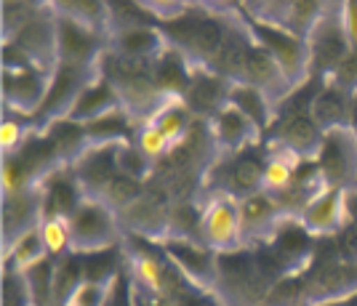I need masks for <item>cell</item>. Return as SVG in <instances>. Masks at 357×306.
<instances>
[{
	"label": "cell",
	"instance_id": "5b68a950",
	"mask_svg": "<svg viewBox=\"0 0 357 306\" xmlns=\"http://www.w3.org/2000/svg\"><path fill=\"white\" fill-rule=\"evenodd\" d=\"M320 178L336 190H357V133L352 128L326 131L314 155Z\"/></svg>",
	"mask_w": 357,
	"mask_h": 306
},
{
	"label": "cell",
	"instance_id": "f5cc1de1",
	"mask_svg": "<svg viewBox=\"0 0 357 306\" xmlns=\"http://www.w3.org/2000/svg\"><path fill=\"white\" fill-rule=\"evenodd\" d=\"M3 70H38L27 51H22L14 40H3ZM43 72V70H40Z\"/></svg>",
	"mask_w": 357,
	"mask_h": 306
},
{
	"label": "cell",
	"instance_id": "d6a6232c",
	"mask_svg": "<svg viewBox=\"0 0 357 306\" xmlns=\"http://www.w3.org/2000/svg\"><path fill=\"white\" fill-rule=\"evenodd\" d=\"M45 259V248H43V240H40V229L35 227L30 232L19 234L16 240L6 243V269H14V272H30L32 266L38 261Z\"/></svg>",
	"mask_w": 357,
	"mask_h": 306
},
{
	"label": "cell",
	"instance_id": "4fadbf2b",
	"mask_svg": "<svg viewBox=\"0 0 357 306\" xmlns=\"http://www.w3.org/2000/svg\"><path fill=\"white\" fill-rule=\"evenodd\" d=\"M253 45V32L245 24L243 14L238 11V6H232V22L229 29L224 35V43L219 45L216 56L208 61V70L216 72L219 77H224L229 86L243 83V75H245V61H248V51Z\"/></svg>",
	"mask_w": 357,
	"mask_h": 306
},
{
	"label": "cell",
	"instance_id": "4dcf8cb0",
	"mask_svg": "<svg viewBox=\"0 0 357 306\" xmlns=\"http://www.w3.org/2000/svg\"><path fill=\"white\" fill-rule=\"evenodd\" d=\"M227 102L235 104L240 112L251 120L253 128L261 133V139L267 136L272 120H275V104L267 93H261L259 88L248 86V83H235V86H229Z\"/></svg>",
	"mask_w": 357,
	"mask_h": 306
},
{
	"label": "cell",
	"instance_id": "db71d44e",
	"mask_svg": "<svg viewBox=\"0 0 357 306\" xmlns=\"http://www.w3.org/2000/svg\"><path fill=\"white\" fill-rule=\"evenodd\" d=\"M336 245H339V256L344 261H357V224H344L336 232Z\"/></svg>",
	"mask_w": 357,
	"mask_h": 306
},
{
	"label": "cell",
	"instance_id": "484cf974",
	"mask_svg": "<svg viewBox=\"0 0 357 306\" xmlns=\"http://www.w3.org/2000/svg\"><path fill=\"white\" fill-rule=\"evenodd\" d=\"M192 61L184 56L178 48L165 45L152 61V80L155 88L163 93V99H181L192 77Z\"/></svg>",
	"mask_w": 357,
	"mask_h": 306
},
{
	"label": "cell",
	"instance_id": "83f0119b",
	"mask_svg": "<svg viewBox=\"0 0 357 306\" xmlns=\"http://www.w3.org/2000/svg\"><path fill=\"white\" fill-rule=\"evenodd\" d=\"M349 109H352V93L326 77L310 107V115L323 131H333V128H349Z\"/></svg>",
	"mask_w": 357,
	"mask_h": 306
},
{
	"label": "cell",
	"instance_id": "11a10c76",
	"mask_svg": "<svg viewBox=\"0 0 357 306\" xmlns=\"http://www.w3.org/2000/svg\"><path fill=\"white\" fill-rule=\"evenodd\" d=\"M342 22H344V32L349 38V45L357 48V0L342 3Z\"/></svg>",
	"mask_w": 357,
	"mask_h": 306
},
{
	"label": "cell",
	"instance_id": "d6986e66",
	"mask_svg": "<svg viewBox=\"0 0 357 306\" xmlns=\"http://www.w3.org/2000/svg\"><path fill=\"white\" fill-rule=\"evenodd\" d=\"M213 144L222 155H235L253 144H261V133L253 128V123L240 112L235 104H224L222 109L208 120Z\"/></svg>",
	"mask_w": 357,
	"mask_h": 306
},
{
	"label": "cell",
	"instance_id": "1f68e13d",
	"mask_svg": "<svg viewBox=\"0 0 357 306\" xmlns=\"http://www.w3.org/2000/svg\"><path fill=\"white\" fill-rule=\"evenodd\" d=\"M83 128H86L91 144H131L136 133V123L126 109H115V112L99 117V120L86 123Z\"/></svg>",
	"mask_w": 357,
	"mask_h": 306
},
{
	"label": "cell",
	"instance_id": "cb8c5ba5",
	"mask_svg": "<svg viewBox=\"0 0 357 306\" xmlns=\"http://www.w3.org/2000/svg\"><path fill=\"white\" fill-rule=\"evenodd\" d=\"M243 83H248V86L259 88L261 93H267L275 107L294 91L291 83H288V77H285V72L280 70L278 59L272 56L261 43H256V38H253V45H251V51H248Z\"/></svg>",
	"mask_w": 357,
	"mask_h": 306
},
{
	"label": "cell",
	"instance_id": "681fc988",
	"mask_svg": "<svg viewBox=\"0 0 357 306\" xmlns=\"http://www.w3.org/2000/svg\"><path fill=\"white\" fill-rule=\"evenodd\" d=\"M30 128L22 123V117L16 115H6L3 123H0V146H3V155H16L19 146L24 144Z\"/></svg>",
	"mask_w": 357,
	"mask_h": 306
},
{
	"label": "cell",
	"instance_id": "2e32d148",
	"mask_svg": "<svg viewBox=\"0 0 357 306\" xmlns=\"http://www.w3.org/2000/svg\"><path fill=\"white\" fill-rule=\"evenodd\" d=\"M118 146L120 144H91L70 165V171L75 174L86 197H102L107 187L112 184V178L120 174Z\"/></svg>",
	"mask_w": 357,
	"mask_h": 306
},
{
	"label": "cell",
	"instance_id": "52a82bcc",
	"mask_svg": "<svg viewBox=\"0 0 357 306\" xmlns=\"http://www.w3.org/2000/svg\"><path fill=\"white\" fill-rule=\"evenodd\" d=\"M158 245H160L165 259L176 266L192 288L208 291L211 296H213L219 253H213V250H211L208 245H203L200 240H187V237H165Z\"/></svg>",
	"mask_w": 357,
	"mask_h": 306
},
{
	"label": "cell",
	"instance_id": "6f0895ef",
	"mask_svg": "<svg viewBox=\"0 0 357 306\" xmlns=\"http://www.w3.org/2000/svg\"><path fill=\"white\" fill-rule=\"evenodd\" d=\"M344 213L349 224H357V190L344 192Z\"/></svg>",
	"mask_w": 357,
	"mask_h": 306
},
{
	"label": "cell",
	"instance_id": "9c48e42d",
	"mask_svg": "<svg viewBox=\"0 0 357 306\" xmlns=\"http://www.w3.org/2000/svg\"><path fill=\"white\" fill-rule=\"evenodd\" d=\"M200 243L213 253L243 248V227H240V200L227 194H213L203 203Z\"/></svg>",
	"mask_w": 357,
	"mask_h": 306
},
{
	"label": "cell",
	"instance_id": "91938a15",
	"mask_svg": "<svg viewBox=\"0 0 357 306\" xmlns=\"http://www.w3.org/2000/svg\"><path fill=\"white\" fill-rule=\"evenodd\" d=\"M342 306H357V296H352V298H347Z\"/></svg>",
	"mask_w": 357,
	"mask_h": 306
},
{
	"label": "cell",
	"instance_id": "603a6c76",
	"mask_svg": "<svg viewBox=\"0 0 357 306\" xmlns=\"http://www.w3.org/2000/svg\"><path fill=\"white\" fill-rule=\"evenodd\" d=\"M267 245L280 256V261L288 266L291 275H304L310 269V263H312L314 237L304 229V224L298 219L280 221V227L275 229Z\"/></svg>",
	"mask_w": 357,
	"mask_h": 306
},
{
	"label": "cell",
	"instance_id": "6da1fadb",
	"mask_svg": "<svg viewBox=\"0 0 357 306\" xmlns=\"http://www.w3.org/2000/svg\"><path fill=\"white\" fill-rule=\"evenodd\" d=\"M232 22V6H187L184 11L158 27L168 45L178 48L192 67H208Z\"/></svg>",
	"mask_w": 357,
	"mask_h": 306
},
{
	"label": "cell",
	"instance_id": "9a60e30c",
	"mask_svg": "<svg viewBox=\"0 0 357 306\" xmlns=\"http://www.w3.org/2000/svg\"><path fill=\"white\" fill-rule=\"evenodd\" d=\"M48 77L51 75L40 72V70H3V104H6V115L14 112L16 117H27L30 120L45 99Z\"/></svg>",
	"mask_w": 357,
	"mask_h": 306
},
{
	"label": "cell",
	"instance_id": "7dc6e473",
	"mask_svg": "<svg viewBox=\"0 0 357 306\" xmlns=\"http://www.w3.org/2000/svg\"><path fill=\"white\" fill-rule=\"evenodd\" d=\"M118 168H120V174L131 176L136 181H147L149 176H152V162H149L134 144L118 146Z\"/></svg>",
	"mask_w": 357,
	"mask_h": 306
},
{
	"label": "cell",
	"instance_id": "60d3db41",
	"mask_svg": "<svg viewBox=\"0 0 357 306\" xmlns=\"http://www.w3.org/2000/svg\"><path fill=\"white\" fill-rule=\"evenodd\" d=\"M40 240L48 259H61L73 253V234H70V221L67 219H43L40 221Z\"/></svg>",
	"mask_w": 357,
	"mask_h": 306
},
{
	"label": "cell",
	"instance_id": "8d00e7d4",
	"mask_svg": "<svg viewBox=\"0 0 357 306\" xmlns=\"http://www.w3.org/2000/svg\"><path fill=\"white\" fill-rule=\"evenodd\" d=\"M200 224H203V205L195 200H176L168 208V237H187L200 240Z\"/></svg>",
	"mask_w": 357,
	"mask_h": 306
},
{
	"label": "cell",
	"instance_id": "f6af8a7d",
	"mask_svg": "<svg viewBox=\"0 0 357 306\" xmlns=\"http://www.w3.org/2000/svg\"><path fill=\"white\" fill-rule=\"evenodd\" d=\"M131 144L147 158L152 165L158 160H163L165 155L171 152V144H168V139H165L163 133L158 131L152 123H142V125H136V133H134V141Z\"/></svg>",
	"mask_w": 357,
	"mask_h": 306
},
{
	"label": "cell",
	"instance_id": "d590c367",
	"mask_svg": "<svg viewBox=\"0 0 357 306\" xmlns=\"http://www.w3.org/2000/svg\"><path fill=\"white\" fill-rule=\"evenodd\" d=\"M296 162L298 158H294L285 149H267L261 190L269 192V194H278V192L288 190L294 184V176H296Z\"/></svg>",
	"mask_w": 357,
	"mask_h": 306
},
{
	"label": "cell",
	"instance_id": "e0dca14e",
	"mask_svg": "<svg viewBox=\"0 0 357 306\" xmlns=\"http://www.w3.org/2000/svg\"><path fill=\"white\" fill-rule=\"evenodd\" d=\"M283 211L269 192H256L240 200V227H243V245H264L272 240L275 229L283 221Z\"/></svg>",
	"mask_w": 357,
	"mask_h": 306
},
{
	"label": "cell",
	"instance_id": "b9f144b4",
	"mask_svg": "<svg viewBox=\"0 0 357 306\" xmlns=\"http://www.w3.org/2000/svg\"><path fill=\"white\" fill-rule=\"evenodd\" d=\"M310 304L307 298V285L301 275H285L283 280L272 282L264 306H304Z\"/></svg>",
	"mask_w": 357,
	"mask_h": 306
},
{
	"label": "cell",
	"instance_id": "f35d334b",
	"mask_svg": "<svg viewBox=\"0 0 357 306\" xmlns=\"http://www.w3.org/2000/svg\"><path fill=\"white\" fill-rule=\"evenodd\" d=\"M56 11L73 16L77 22H83L86 27L96 29L102 35H109V14H107V3L96 0H73V3H54Z\"/></svg>",
	"mask_w": 357,
	"mask_h": 306
},
{
	"label": "cell",
	"instance_id": "ac0fdd59",
	"mask_svg": "<svg viewBox=\"0 0 357 306\" xmlns=\"http://www.w3.org/2000/svg\"><path fill=\"white\" fill-rule=\"evenodd\" d=\"M168 208L160 197L144 192L142 197H136L131 205H126L120 211V227L123 234H134V237H144L152 243H160L168 237Z\"/></svg>",
	"mask_w": 357,
	"mask_h": 306
},
{
	"label": "cell",
	"instance_id": "30bf717a",
	"mask_svg": "<svg viewBox=\"0 0 357 306\" xmlns=\"http://www.w3.org/2000/svg\"><path fill=\"white\" fill-rule=\"evenodd\" d=\"M93 75L96 72L56 64L51 77H48V91H45L43 104H40L38 112L30 117L32 128H43L45 123H51V120H56V117L70 115V109H73V104L77 102L80 91L93 80Z\"/></svg>",
	"mask_w": 357,
	"mask_h": 306
},
{
	"label": "cell",
	"instance_id": "d4e9b609",
	"mask_svg": "<svg viewBox=\"0 0 357 306\" xmlns=\"http://www.w3.org/2000/svg\"><path fill=\"white\" fill-rule=\"evenodd\" d=\"M40 221H43V203L38 184L16 194H3V245L16 240L19 234L40 227Z\"/></svg>",
	"mask_w": 357,
	"mask_h": 306
},
{
	"label": "cell",
	"instance_id": "c3c4849f",
	"mask_svg": "<svg viewBox=\"0 0 357 306\" xmlns=\"http://www.w3.org/2000/svg\"><path fill=\"white\" fill-rule=\"evenodd\" d=\"M30 301V288L24 275L14 269H3V306H27Z\"/></svg>",
	"mask_w": 357,
	"mask_h": 306
},
{
	"label": "cell",
	"instance_id": "e575fe53",
	"mask_svg": "<svg viewBox=\"0 0 357 306\" xmlns=\"http://www.w3.org/2000/svg\"><path fill=\"white\" fill-rule=\"evenodd\" d=\"M86 282L83 277V259L75 256V253H67L56 259V266H54V306H67L73 293Z\"/></svg>",
	"mask_w": 357,
	"mask_h": 306
},
{
	"label": "cell",
	"instance_id": "3957f363",
	"mask_svg": "<svg viewBox=\"0 0 357 306\" xmlns=\"http://www.w3.org/2000/svg\"><path fill=\"white\" fill-rule=\"evenodd\" d=\"M70 234H73L75 256H91L99 250H109L123 245V227L118 211H112L99 197H86L70 216Z\"/></svg>",
	"mask_w": 357,
	"mask_h": 306
},
{
	"label": "cell",
	"instance_id": "f546056e",
	"mask_svg": "<svg viewBox=\"0 0 357 306\" xmlns=\"http://www.w3.org/2000/svg\"><path fill=\"white\" fill-rule=\"evenodd\" d=\"M40 131H43V136L51 141V146H54V152H56V158H59L61 165H73V162L91 146L83 123H75L73 117H56V120L45 123Z\"/></svg>",
	"mask_w": 357,
	"mask_h": 306
},
{
	"label": "cell",
	"instance_id": "f907efd6",
	"mask_svg": "<svg viewBox=\"0 0 357 306\" xmlns=\"http://www.w3.org/2000/svg\"><path fill=\"white\" fill-rule=\"evenodd\" d=\"M109 301V288L107 285H96V282H83L77 291L73 293L67 306H107Z\"/></svg>",
	"mask_w": 357,
	"mask_h": 306
},
{
	"label": "cell",
	"instance_id": "7402d4cb",
	"mask_svg": "<svg viewBox=\"0 0 357 306\" xmlns=\"http://www.w3.org/2000/svg\"><path fill=\"white\" fill-rule=\"evenodd\" d=\"M38 187H40L43 219H70L75 208L86 200L70 165H61L56 171H51Z\"/></svg>",
	"mask_w": 357,
	"mask_h": 306
},
{
	"label": "cell",
	"instance_id": "74e56055",
	"mask_svg": "<svg viewBox=\"0 0 357 306\" xmlns=\"http://www.w3.org/2000/svg\"><path fill=\"white\" fill-rule=\"evenodd\" d=\"M107 14H109V35L120 32V29L158 24V19L152 16L147 3H128V0H123V3H107Z\"/></svg>",
	"mask_w": 357,
	"mask_h": 306
},
{
	"label": "cell",
	"instance_id": "7bdbcfd3",
	"mask_svg": "<svg viewBox=\"0 0 357 306\" xmlns=\"http://www.w3.org/2000/svg\"><path fill=\"white\" fill-rule=\"evenodd\" d=\"M144 184H147V181H136V178H131V176L118 174L99 200H105L112 211H118L120 213L126 205H131L136 197H142V194H144Z\"/></svg>",
	"mask_w": 357,
	"mask_h": 306
},
{
	"label": "cell",
	"instance_id": "44dd1931",
	"mask_svg": "<svg viewBox=\"0 0 357 306\" xmlns=\"http://www.w3.org/2000/svg\"><path fill=\"white\" fill-rule=\"evenodd\" d=\"M227 96H229V83L224 77L211 72L208 67H195L181 102L195 120H211L227 104Z\"/></svg>",
	"mask_w": 357,
	"mask_h": 306
},
{
	"label": "cell",
	"instance_id": "8fae6325",
	"mask_svg": "<svg viewBox=\"0 0 357 306\" xmlns=\"http://www.w3.org/2000/svg\"><path fill=\"white\" fill-rule=\"evenodd\" d=\"M307 45H310L312 75H317V77H331L333 70L352 51L349 38L344 32L342 11H339V16H328V6H326V14L317 22V27L312 29V35L307 38Z\"/></svg>",
	"mask_w": 357,
	"mask_h": 306
},
{
	"label": "cell",
	"instance_id": "ba28073f",
	"mask_svg": "<svg viewBox=\"0 0 357 306\" xmlns=\"http://www.w3.org/2000/svg\"><path fill=\"white\" fill-rule=\"evenodd\" d=\"M326 131L312 120L310 112H275L272 128L264 136L267 149H285L298 160L314 158Z\"/></svg>",
	"mask_w": 357,
	"mask_h": 306
},
{
	"label": "cell",
	"instance_id": "7c38bea8",
	"mask_svg": "<svg viewBox=\"0 0 357 306\" xmlns=\"http://www.w3.org/2000/svg\"><path fill=\"white\" fill-rule=\"evenodd\" d=\"M6 40H14L22 51H27L32 61L38 64V70L54 72L56 67V8L54 3H45L43 11L27 22L24 27H19L14 35H8Z\"/></svg>",
	"mask_w": 357,
	"mask_h": 306
},
{
	"label": "cell",
	"instance_id": "bcb514c9",
	"mask_svg": "<svg viewBox=\"0 0 357 306\" xmlns=\"http://www.w3.org/2000/svg\"><path fill=\"white\" fill-rule=\"evenodd\" d=\"M0 184H3V194H16L35 187L32 176L27 174V168L19 162L16 155H3V168H0Z\"/></svg>",
	"mask_w": 357,
	"mask_h": 306
},
{
	"label": "cell",
	"instance_id": "680465c9",
	"mask_svg": "<svg viewBox=\"0 0 357 306\" xmlns=\"http://www.w3.org/2000/svg\"><path fill=\"white\" fill-rule=\"evenodd\" d=\"M349 128L357 133V93H352V109H349Z\"/></svg>",
	"mask_w": 357,
	"mask_h": 306
},
{
	"label": "cell",
	"instance_id": "816d5d0a",
	"mask_svg": "<svg viewBox=\"0 0 357 306\" xmlns=\"http://www.w3.org/2000/svg\"><path fill=\"white\" fill-rule=\"evenodd\" d=\"M331 80H333L336 86H342L344 91L357 93V48H352V51L347 54V59L333 70Z\"/></svg>",
	"mask_w": 357,
	"mask_h": 306
},
{
	"label": "cell",
	"instance_id": "ffe728a7",
	"mask_svg": "<svg viewBox=\"0 0 357 306\" xmlns=\"http://www.w3.org/2000/svg\"><path fill=\"white\" fill-rule=\"evenodd\" d=\"M298 221L304 224V229L312 234L314 240L320 237H333V234L347 224V213H344V190L328 187L323 184L320 190L312 194V200L301 211Z\"/></svg>",
	"mask_w": 357,
	"mask_h": 306
},
{
	"label": "cell",
	"instance_id": "5bb4252c",
	"mask_svg": "<svg viewBox=\"0 0 357 306\" xmlns=\"http://www.w3.org/2000/svg\"><path fill=\"white\" fill-rule=\"evenodd\" d=\"M307 298L312 301H336V298H352L357 296V261H331L312 263L304 275Z\"/></svg>",
	"mask_w": 357,
	"mask_h": 306
},
{
	"label": "cell",
	"instance_id": "9f6ffc18",
	"mask_svg": "<svg viewBox=\"0 0 357 306\" xmlns=\"http://www.w3.org/2000/svg\"><path fill=\"white\" fill-rule=\"evenodd\" d=\"M134 306H178V301L165 298V296H152V293H139L134 296Z\"/></svg>",
	"mask_w": 357,
	"mask_h": 306
},
{
	"label": "cell",
	"instance_id": "94428289",
	"mask_svg": "<svg viewBox=\"0 0 357 306\" xmlns=\"http://www.w3.org/2000/svg\"><path fill=\"white\" fill-rule=\"evenodd\" d=\"M304 306H307V304H304Z\"/></svg>",
	"mask_w": 357,
	"mask_h": 306
},
{
	"label": "cell",
	"instance_id": "7a4b0ae2",
	"mask_svg": "<svg viewBox=\"0 0 357 306\" xmlns=\"http://www.w3.org/2000/svg\"><path fill=\"white\" fill-rule=\"evenodd\" d=\"M238 11L243 14L245 24L251 27L256 43H261L267 48L272 56L278 59L280 70L285 72L291 88L304 86L310 77H312V64H310V45L304 38H298L296 32L285 29L278 22H267V19H259L253 16L245 6H238Z\"/></svg>",
	"mask_w": 357,
	"mask_h": 306
},
{
	"label": "cell",
	"instance_id": "ee69618b",
	"mask_svg": "<svg viewBox=\"0 0 357 306\" xmlns=\"http://www.w3.org/2000/svg\"><path fill=\"white\" fill-rule=\"evenodd\" d=\"M45 3H30V0H6L0 6V16H3V38L14 35L19 27H24L35 16L43 11Z\"/></svg>",
	"mask_w": 357,
	"mask_h": 306
},
{
	"label": "cell",
	"instance_id": "277c9868",
	"mask_svg": "<svg viewBox=\"0 0 357 306\" xmlns=\"http://www.w3.org/2000/svg\"><path fill=\"white\" fill-rule=\"evenodd\" d=\"M264 162H267V146L253 144L235 155H224L222 165H211L203 174V181L211 178L216 184V194H227L243 200L248 194L261 192V178H264Z\"/></svg>",
	"mask_w": 357,
	"mask_h": 306
},
{
	"label": "cell",
	"instance_id": "8992f818",
	"mask_svg": "<svg viewBox=\"0 0 357 306\" xmlns=\"http://www.w3.org/2000/svg\"><path fill=\"white\" fill-rule=\"evenodd\" d=\"M102 38L107 35L56 11V64L96 72V64L107 51V43H102Z\"/></svg>",
	"mask_w": 357,
	"mask_h": 306
},
{
	"label": "cell",
	"instance_id": "ab89813d",
	"mask_svg": "<svg viewBox=\"0 0 357 306\" xmlns=\"http://www.w3.org/2000/svg\"><path fill=\"white\" fill-rule=\"evenodd\" d=\"M118 248L99 250V253H91V256H80L83 259V277L86 282H96V285H112L118 277Z\"/></svg>",
	"mask_w": 357,
	"mask_h": 306
},
{
	"label": "cell",
	"instance_id": "836d02e7",
	"mask_svg": "<svg viewBox=\"0 0 357 306\" xmlns=\"http://www.w3.org/2000/svg\"><path fill=\"white\" fill-rule=\"evenodd\" d=\"M149 123L168 139V144L174 146L190 133L195 117L190 115V109L184 107L181 99H165V104L155 112V117H152Z\"/></svg>",
	"mask_w": 357,
	"mask_h": 306
},
{
	"label": "cell",
	"instance_id": "4316f807",
	"mask_svg": "<svg viewBox=\"0 0 357 306\" xmlns=\"http://www.w3.org/2000/svg\"><path fill=\"white\" fill-rule=\"evenodd\" d=\"M115 109H123L118 88L112 86L107 77H102V75L96 72L89 86L80 91V96L73 104V109H70L67 117H73L75 123H83L86 125L91 120H99V117L109 115Z\"/></svg>",
	"mask_w": 357,
	"mask_h": 306
},
{
	"label": "cell",
	"instance_id": "f1b7e54d",
	"mask_svg": "<svg viewBox=\"0 0 357 306\" xmlns=\"http://www.w3.org/2000/svg\"><path fill=\"white\" fill-rule=\"evenodd\" d=\"M165 45H168V40H165V35L160 32L158 24L120 29V32H112L107 38V48L109 51H115V54L128 59H142V61H152Z\"/></svg>",
	"mask_w": 357,
	"mask_h": 306
}]
</instances>
